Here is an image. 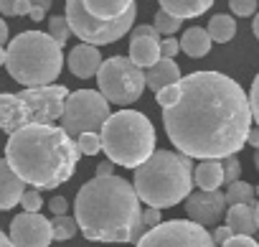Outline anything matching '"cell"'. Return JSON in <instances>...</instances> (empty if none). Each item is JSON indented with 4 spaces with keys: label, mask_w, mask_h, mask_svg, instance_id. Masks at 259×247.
<instances>
[{
    "label": "cell",
    "mask_w": 259,
    "mask_h": 247,
    "mask_svg": "<svg viewBox=\"0 0 259 247\" xmlns=\"http://www.w3.org/2000/svg\"><path fill=\"white\" fill-rule=\"evenodd\" d=\"M160 3V11L186 21V18H198L203 16L211 6H213V0H158Z\"/></svg>",
    "instance_id": "obj_21"
},
{
    "label": "cell",
    "mask_w": 259,
    "mask_h": 247,
    "mask_svg": "<svg viewBox=\"0 0 259 247\" xmlns=\"http://www.w3.org/2000/svg\"><path fill=\"white\" fill-rule=\"evenodd\" d=\"M49 209L54 211V217H64V214L69 211V201H66L64 196H54V199L49 201Z\"/></svg>",
    "instance_id": "obj_38"
},
{
    "label": "cell",
    "mask_w": 259,
    "mask_h": 247,
    "mask_svg": "<svg viewBox=\"0 0 259 247\" xmlns=\"http://www.w3.org/2000/svg\"><path fill=\"white\" fill-rule=\"evenodd\" d=\"M254 214H256V229H259V204L254 206Z\"/></svg>",
    "instance_id": "obj_49"
},
{
    "label": "cell",
    "mask_w": 259,
    "mask_h": 247,
    "mask_svg": "<svg viewBox=\"0 0 259 247\" xmlns=\"http://www.w3.org/2000/svg\"><path fill=\"white\" fill-rule=\"evenodd\" d=\"M193 181L201 191H219L224 184V161H201L193 168Z\"/></svg>",
    "instance_id": "obj_20"
},
{
    "label": "cell",
    "mask_w": 259,
    "mask_h": 247,
    "mask_svg": "<svg viewBox=\"0 0 259 247\" xmlns=\"http://www.w3.org/2000/svg\"><path fill=\"white\" fill-rule=\"evenodd\" d=\"M11 242L16 247H49L54 242V227L44 214H18L11 222Z\"/></svg>",
    "instance_id": "obj_12"
},
{
    "label": "cell",
    "mask_w": 259,
    "mask_h": 247,
    "mask_svg": "<svg viewBox=\"0 0 259 247\" xmlns=\"http://www.w3.org/2000/svg\"><path fill=\"white\" fill-rule=\"evenodd\" d=\"M102 56H99V49L97 46H89V44H79L69 51V72L79 79H89V77H97L99 69H102Z\"/></svg>",
    "instance_id": "obj_15"
},
{
    "label": "cell",
    "mask_w": 259,
    "mask_h": 247,
    "mask_svg": "<svg viewBox=\"0 0 259 247\" xmlns=\"http://www.w3.org/2000/svg\"><path fill=\"white\" fill-rule=\"evenodd\" d=\"M155 39V41H160V33H158V28L153 26V23H140V26H135L133 28V39Z\"/></svg>",
    "instance_id": "obj_35"
},
{
    "label": "cell",
    "mask_w": 259,
    "mask_h": 247,
    "mask_svg": "<svg viewBox=\"0 0 259 247\" xmlns=\"http://www.w3.org/2000/svg\"><path fill=\"white\" fill-rule=\"evenodd\" d=\"M256 194H259V186H256Z\"/></svg>",
    "instance_id": "obj_50"
},
{
    "label": "cell",
    "mask_w": 259,
    "mask_h": 247,
    "mask_svg": "<svg viewBox=\"0 0 259 247\" xmlns=\"http://www.w3.org/2000/svg\"><path fill=\"white\" fill-rule=\"evenodd\" d=\"M97 87L109 104L124 107L143 97L148 87V74L130 56H109L97 74Z\"/></svg>",
    "instance_id": "obj_8"
},
{
    "label": "cell",
    "mask_w": 259,
    "mask_h": 247,
    "mask_svg": "<svg viewBox=\"0 0 259 247\" xmlns=\"http://www.w3.org/2000/svg\"><path fill=\"white\" fill-rule=\"evenodd\" d=\"M51 8V0H31V13H46Z\"/></svg>",
    "instance_id": "obj_42"
},
{
    "label": "cell",
    "mask_w": 259,
    "mask_h": 247,
    "mask_svg": "<svg viewBox=\"0 0 259 247\" xmlns=\"http://www.w3.org/2000/svg\"><path fill=\"white\" fill-rule=\"evenodd\" d=\"M76 146L81 151V156H97L102 151V135L99 133H84L76 138Z\"/></svg>",
    "instance_id": "obj_28"
},
{
    "label": "cell",
    "mask_w": 259,
    "mask_h": 247,
    "mask_svg": "<svg viewBox=\"0 0 259 247\" xmlns=\"http://www.w3.org/2000/svg\"><path fill=\"white\" fill-rule=\"evenodd\" d=\"M229 8L234 16H256V0H229Z\"/></svg>",
    "instance_id": "obj_33"
},
{
    "label": "cell",
    "mask_w": 259,
    "mask_h": 247,
    "mask_svg": "<svg viewBox=\"0 0 259 247\" xmlns=\"http://www.w3.org/2000/svg\"><path fill=\"white\" fill-rule=\"evenodd\" d=\"M99 135L107 161L122 168H140L155 153V128L148 115L138 110L112 112Z\"/></svg>",
    "instance_id": "obj_6"
},
{
    "label": "cell",
    "mask_w": 259,
    "mask_h": 247,
    "mask_svg": "<svg viewBox=\"0 0 259 247\" xmlns=\"http://www.w3.org/2000/svg\"><path fill=\"white\" fill-rule=\"evenodd\" d=\"M160 49H163V59H173V56L181 51V41H176L173 36H170V39H163Z\"/></svg>",
    "instance_id": "obj_37"
},
{
    "label": "cell",
    "mask_w": 259,
    "mask_h": 247,
    "mask_svg": "<svg viewBox=\"0 0 259 247\" xmlns=\"http://www.w3.org/2000/svg\"><path fill=\"white\" fill-rule=\"evenodd\" d=\"M26 194V181L11 168L6 158H0V211H8L21 204Z\"/></svg>",
    "instance_id": "obj_14"
},
{
    "label": "cell",
    "mask_w": 259,
    "mask_h": 247,
    "mask_svg": "<svg viewBox=\"0 0 259 247\" xmlns=\"http://www.w3.org/2000/svg\"><path fill=\"white\" fill-rule=\"evenodd\" d=\"M6 41H8V23L0 18V46H3Z\"/></svg>",
    "instance_id": "obj_44"
},
{
    "label": "cell",
    "mask_w": 259,
    "mask_h": 247,
    "mask_svg": "<svg viewBox=\"0 0 259 247\" xmlns=\"http://www.w3.org/2000/svg\"><path fill=\"white\" fill-rule=\"evenodd\" d=\"M21 206H23L28 214H38L41 206H44L41 191H38V189H26V194H23V199H21Z\"/></svg>",
    "instance_id": "obj_31"
},
{
    "label": "cell",
    "mask_w": 259,
    "mask_h": 247,
    "mask_svg": "<svg viewBox=\"0 0 259 247\" xmlns=\"http://www.w3.org/2000/svg\"><path fill=\"white\" fill-rule=\"evenodd\" d=\"M181 94H183V89H181V82H178V84H170V87L160 89V92L155 94V99H158V104H160L163 110H168V107H176V104L181 102Z\"/></svg>",
    "instance_id": "obj_30"
},
{
    "label": "cell",
    "mask_w": 259,
    "mask_h": 247,
    "mask_svg": "<svg viewBox=\"0 0 259 247\" xmlns=\"http://www.w3.org/2000/svg\"><path fill=\"white\" fill-rule=\"evenodd\" d=\"M84 6L99 21H117L135 8V0H84Z\"/></svg>",
    "instance_id": "obj_19"
},
{
    "label": "cell",
    "mask_w": 259,
    "mask_h": 247,
    "mask_svg": "<svg viewBox=\"0 0 259 247\" xmlns=\"http://www.w3.org/2000/svg\"><path fill=\"white\" fill-rule=\"evenodd\" d=\"M109 176H114V163L112 161H102L97 166V179H109Z\"/></svg>",
    "instance_id": "obj_41"
},
{
    "label": "cell",
    "mask_w": 259,
    "mask_h": 247,
    "mask_svg": "<svg viewBox=\"0 0 259 247\" xmlns=\"http://www.w3.org/2000/svg\"><path fill=\"white\" fill-rule=\"evenodd\" d=\"M211 36L206 28H188L183 36H181V51L191 59H201L211 51Z\"/></svg>",
    "instance_id": "obj_22"
},
{
    "label": "cell",
    "mask_w": 259,
    "mask_h": 247,
    "mask_svg": "<svg viewBox=\"0 0 259 247\" xmlns=\"http://www.w3.org/2000/svg\"><path fill=\"white\" fill-rule=\"evenodd\" d=\"M51 227H54V239H59V242H66V239H71V237L79 232L76 219L69 217V214H64V217H54V219H51Z\"/></svg>",
    "instance_id": "obj_25"
},
{
    "label": "cell",
    "mask_w": 259,
    "mask_h": 247,
    "mask_svg": "<svg viewBox=\"0 0 259 247\" xmlns=\"http://www.w3.org/2000/svg\"><path fill=\"white\" fill-rule=\"evenodd\" d=\"M49 36H51L59 46H66V41H69V36H71V28H69L66 16H51V18H49Z\"/></svg>",
    "instance_id": "obj_26"
},
{
    "label": "cell",
    "mask_w": 259,
    "mask_h": 247,
    "mask_svg": "<svg viewBox=\"0 0 259 247\" xmlns=\"http://www.w3.org/2000/svg\"><path fill=\"white\" fill-rule=\"evenodd\" d=\"M183 77H181V69L173 59H160L153 69H148V87L158 94L160 89L170 87V84H178Z\"/></svg>",
    "instance_id": "obj_18"
},
{
    "label": "cell",
    "mask_w": 259,
    "mask_h": 247,
    "mask_svg": "<svg viewBox=\"0 0 259 247\" xmlns=\"http://www.w3.org/2000/svg\"><path fill=\"white\" fill-rule=\"evenodd\" d=\"M251 31H254L256 41H259V13H256V16H254V21H251Z\"/></svg>",
    "instance_id": "obj_47"
},
{
    "label": "cell",
    "mask_w": 259,
    "mask_h": 247,
    "mask_svg": "<svg viewBox=\"0 0 259 247\" xmlns=\"http://www.w3.org/2000/svg\"><path fill=\"white\" fill-rule=\"evenodd\" d=\"M143 219H145V227H148V232L163 224V217H160V209H153V206H148V209L143 211Z\"/></svg>",
    "instance_id": "obj_36"
},
{
    "label": "cell",
    "mask_w": 259,
    "mask_h": 247,
    "mask_svg": "<svg viewBox=\"0 0 259 247\" xmlns=\"http://www.w3.org/2000/svg\"><path fill=\"white\" fill-rule=\"evenodd\" d=\"M0 247H16V244L11 242V237H8L3 229H0Z\"/></svg>",
    "instance_id": "obj_45"
},
{
    "label": "cell",
    "mask_w": 259,
    "mask_h": 247,
    "mask_svg": "<svg viewBox=\"0 0 259 247\" xmlns=\"http://www.w3.org/2000/svg\"><path fill=\"white\" fill-rule=\"evenodd\" d=\"M208 36H211V41H216V44H229L234 36H236V21L231 18V16H224V13H219V16H213L211 21H208Z\"/></svg>",
    "instance_id": "obj_23"
},
{
    "label": "cell",
    "mask_w": 259,
    "mask_h": 247,
    "mask_svg": "<svg viewBox=\"0 0 259 247\" xmlns=\"http://www.w3.org/2000/svg\"><path fill=\"white\" fill-rule=\"evenodd\" d=\"M135 247H216L211 232L191 219H170L150 229Z\"/></svg>",
    "instance_id": "obj_11"
},
{
    "label": "cell",
    "mask_w": 259,
    "mask_h": 247,
    "mask_svg": "<svg viewBox=\"0 0 259 247\" xmlns=\"http://www.w3.org/2000/svg\"><path fill=\"white\" fill-rule=\"evenodd\" d=\"M224 247H259V242H256L254 237H239V234H236V237H231Z\"/></svg>",
    "instance_id": "obj_40"
},
{
    "label": "cell",
    "mask_w": 259,
    "mask_h": 247,
    "mask_svg": "<svg viewBox=\"0 0 259 247\" xmlns=\"http://www.w3.org/2000/svg\"><path fill=\"white\" fill-rule=\"evenodd\" d=\"M3 16H31V0H0Z\"/></svg>",
    "instance_id": "obj_29"
},
{
    "label": "cell",
    "mask_w": 259,
    "mask_h": 247,
    "mask_svg": "<svg viewBox=\"0 0 259 247\" xmlns=\"http://www.w3.org/2000/svg\"><path fill=\"white\" fill-rule=\"evenodd\" d=\"M135 186L122 176L87 181L74 201V219L89 242L124 244L148 234Z\"/></svg>",
    "instance_id": "obj_2"
},
{
    "label": "cell",
    "mask_w": 259,
    "mask_h": 247,
    "mask_svg": "<svg viewBox=\"0 0 259 247\" xmlns=\"http://www.w3.org/2000/svg\"><path fill=\"white\" fill-rule=\"evenodd\" d=\"M254 166H256V171H259V151H254Z\"/></svg>",
    "instance_id": "obj_48"
},
{
    "label": "cell",
    "mask_w": 259,
    "mask_h": 247,
    "mask_svg": "<svg viewBox=\"0 0 259 247\" xmlns=\"http://www.w3.org/2000/svg\"><path fill=\"white\" fill-rule=\"evenodd\" d=\"M109 102L97 89H76L69 94L64 115H61V128L76 140L84 133H102L104 122L109 120Z\"/></svg>",
    "instance_id": "obj_10"
},
{
    "label": "cell",
    "mask_w": 259,
    "mask_h": 247,
    "mask_svg": "<svg viewBox=\"0 0 259 247\" xmlns=\"http://www.w3.org/2000/svg\"><path fill=\"white\" fill-rule=\"evenodd\" d=\"M135 16H138V8L127 11L117 21H99L87 11L84 0H66L69 28L74 36L81 39V44H89V46H107V44L119 41L127 31L135 28Z\"/></svg>",
    "instance_id": "obj_9"
},
{
    "label": "cell",
    "mask_w": 259,
    "mask_h": 247,
    "mask_svg": "<svg viewBox=\"0 0 259 247\" xmlns=\"http://www.w3.org/2000/svg\"><path fill=\"white\" fill-rule=\"evenodd\" d=\"M193 163L178 151H155L140 168H135L133 186L153 209H168L188 199L193 191Z\"/></svg>",
    "instance_id": "obj_4"
},
{
    "label": "cell",
    "mask_w": 259,
    "mask_h": 247,
    "mask_svg": "<svg viewBox=\"0 0 259 247\" xmlns=\"http://www.w3.org/2000/svg\"><path fill=\"white\" fill-rule=\"evenodd\" d=\"M6 64H8V49L0 46V66H6Z\"/></svg>",
    "instance_id": "obj_46"
},
{
    "label": "cell",
    "mask_w": 259,
    "mask_h": 247,
    "mask_svg": "<svg viewBox=\"0 0 259 247\" xmlns=\"http://www.w3.org/2000/svg\"><path fill=\"white\" fill-rule=\"evenodd\" d=\"M76 140L59 125H31L13 133L6 143V161L33 189H59L79 163Z\"/></svg>",
    "instance_id": "obj_3"
},
{
    "label": "cell",
    "mask_w": 259,
    "mask_h": 247,
    "mask_svg": "<svg viewBox=\"0 0 259 247\" xmlns=\"http://www.w3.org/2000/svg\"><path fill=\"white\" fill-rule=\"evenodd\" d=\"M69 94L64 84L28 87L16 94L0 92V130L13 135L31 125H54L64 115Z\"/></svg>",
    "instance_id": "obj_7"
},
{
    "label": "cell",
    "mask_w": 259,
    "mask_h": 247,
    "mask_svg": "<svg viewBox=\"0 0 259 247\" xmlns=\"http://www.w3.org/2000/svg\"><path fill=\"white\" fill-rule=\"evenodd\" d=\"M181 102L163 110V125L178 153L201 161L236 156L251 130L249 94L221 72H193L181 79Z\"/></svg>",
    "instance_id": "obj_1"
},
{
    "label": "cell",
    "mask_w": 259,
    "mask_h": 247,
    "mask_svg": "<svg viewBox=\"0 0 259 247\" xmlns=\"http://www.w3.org/2000/svg\"><path fill=\"white\" fill-rule=\"evenodd\" d=\"M8 74L28 87H49L64 69L61 46L44 31H23L8 44Z\"/></svg>",
    "instance_id": "obj_5"
},
{
    "label": "cell",
    "mask_w": 259,
    "mask_h": 247,
    "mask_svg": "<svg viewBox=\"0 0 259 247\" xmlns=\"http://www.w3.org/2000/svg\"><path fill=\"white\" fill-rule=\"evenodd\" d=\"M249 104H251V115H254L256 128H259V74H256L254 82H251V89H249Z\"/></svg>",
    "instance_id": "obj_34"
},
{
    "label": "cell",
    "mask_w": 259,
    "mask_h": 247,
    "mask_svg": "<svg viewBox=\"0 0 259 247\" xmlns=\"http://www.w3.org/2000/svg\"><path fill=\"white\" fill-rule=\"evenodd\" d=\"M246 143H249L251 148H256V151H259V128H251V130H249V138H246Z\"/></svg>",
    "instance_id": "obj_43"
},
{
    "label": "cell",
    "mask_w": 259,
    "mask_h": 247,
    "mask_svg": "<svg viewBox=\"0 0 259 247\" xmlns=\"http://www.w3.org/2000/svg\"><path fill=\"white\" fill-rule=\"evenodd\" d=\"M153 26L158 28V33H163L165 39H170L176 31H181L183 21H181V18H176V16H170V13H165V11H158V13H155Z\"/></svg>",
    "instance_id": "obj_27"
},
{
    "label": "cell",
    "mask_w": 259,
    "mask_h": 247,
    "mask_svg": "<svg viewBox=\"0 0 259 247\" xmlns=\"http://www.w3.org/2000/svg\"><path fill=\"white\" fill-rule=\"evenodd\" d=\"M226 227L234 232V237H254L256 229V214L251 204H239V206H229L226 211Z\"/></svg>",
    "instance_id": "obj_16"
},
{
    "label": "cell",
    "mask_w": 259,
    "mask_h": 247,
    "mask_svg": "<svg viewBox=\"0 0 259 247\" xmlns=\"http://www.w3.org/2000/svg\"><path fill=\"white\" fill-rule=\"evenodd\" d=\"M211 237H213V242H216V247H219V244L224 247V244H226V242H229V239L234 237V232H231V229H229V227L224 224V227H216V229L211 232Z\"/></svg>",
    "instance_id": "obj_39"
},
{
    "label": "cell",
    "mask_w": 259,
    "mask_h": 247,
    "mask_svg": "<svg viewBox=\"0 0 259 247\" xmlns=\"http://www.w3.org/2000/svg\"><path fill=\"white\" fill-rule=\"evenodd\" d=\"M229 211L226 204V194L219 191H193L186 199V214L191 222L201 224V227H216Z\"/></svg>",
    "instance_id": "obj_13"
},
{
    "label": "cell",
    "mask_w": 259,
    "mask_h": 247,
    "mask_svg": "<svg viewBox=\"0 0 259 247\" xmlns=\"http://www.w3.org/2000/svg\"><path fill=\"white\" fill-rule=\"evenodd\" d=\"M239 176H241V163H239V158L236 156H229V158H224V184H236L239 181Z\"/></svg>",
    "instance_id": "obj_32"
},
{
    "label": "cell",
    "mask_w": 259,
    "mask_h": 247,
    "mask_svg": "<svg viewBox=\"0 0 259 247\" xmlns=\"http://www.w3.org/2000/svg\"><path fill=\"white\" fill-rule=\"evenodd\" d=\"M163 41H155V39H133L130 41V59H133L140 69H153L160 59H163V49H160Z\"/></svg>",
    "instance_id": "obj_17"
},
{
    "label": "cell",
    "mask_w": 259,
    "mask_h": 247,
    "mask_svg": "<svg viewBox=\"0 0 259 247\" xmlns=\"http://www.w3.org/2000/svg\"><path fill=\"white\" fill-rule=\"evenodd\" d=\"M254 196H256V189L249 184V181H236L226 189V204L229 206H239V204H254Z\"/></svg>",
    "instance_id": "obj_24"
}]
</instances>
